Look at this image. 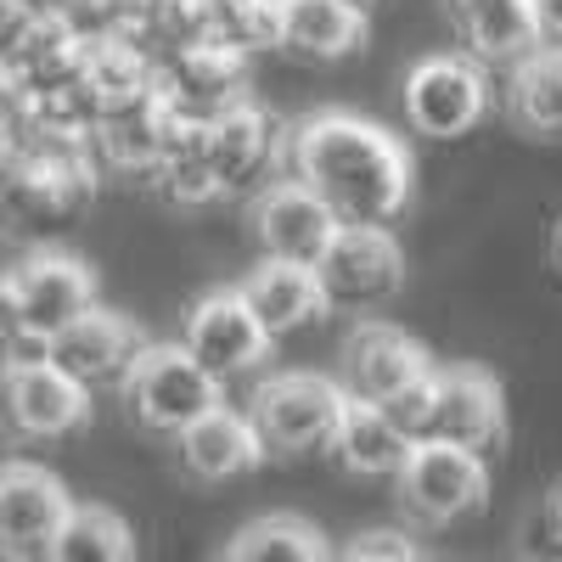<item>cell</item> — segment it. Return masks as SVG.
Here are the masks:
<instances>
[{"mask_svg":"<svg viewBox=\"0 0 562 562\" xmlns=\"http://www.w3.org/2000/svg\"><path fill=\"white\" fill-rule=\"evenodd\" d=\"M288 175H299L338 214V225H394L416 192L405 140L344 108L293 124Z\"/></svg>","mask_w":562,"mask_h":562,"instance_id":"1","label":"cell"},{"mask_svg":"<svg viewBox=\"0 0 562 562\" xmlns=\"http://www.w3.org/2000/svg\"><path fill=\"white\" fill-rule=\"evenodd\" d=\"M383 411L405 428L411 445L439 439V445H461L479 456H495L506 445V400L495 378L479 366H434L428 378H416Z\"/></svg>","mask_w":562,"mask_h":562,"instance_id":"2","label":"cell"},{"mask_svg":"<svg viewBox=\"0 0 562 562\" xmlns=\"http://www.w3.org/2000/svg\"><path fill=\"white\" fill-rule=\"evenodd\" d=\"M102 169L90 147H40L0 158V214L23 237H57L97 209Z\"/></svg>","mask_w":562,"mask_h":562,"instance_id":"3","label":"cell"},{"mask_svg":"<svg viewBox=\"0 0 562 562\" xmlns=\"http://www.w3.org/2000/svg\"><path fill=\"white\" fill-rule=\"evenodd\" d=\"M90 394L74 383L68 371L45 355V344L12 338V349L0 355V416L12 422V434L23 439H68L90 422Z\"/></svg>","mask_w":562,"mask_h":562,"instance_id":"4","label":"cell"},{"mask_svg":"<svg viewBox=\"0 0 562 562\" xmlns=\"http://www.w3.org/2000/svg\"><path fill=\"white\" fill-rule=\"evenodd\" d=\"M344 383L326 371H276L254 389V428L265 439V456H321L333 450V434L344 422Z\"/></svg>","mask_w":562,"mask_h":562,"instance_id":"5","label":"cell"},{"mask_svg":"<svg viewBox=\"0 0 562 562\" xmlns=\"http://www.w3.org/2000/svg\"><path fill=\"white\" fill-rule=\"evenodd\" d=\"M321 299L333 315H378L405 288V248L394 225H338L315 259Z\"/></svg>","mask_w":562,"mask_h":562,"instance_id":"6","label":"cell"},{"mask_svg":"<svg viewBox=\"0 0 562 562\" xmlns=\"http://www.w3.org/2000/svg\"><path fill=\"white\" fill-rule=\"evenodd\" d=\"M119 394H124V411L140 434L175 439L186 422H198L203 411H214L225 400V383L209 378V371L186 355V344H147Z\"/></svg>","mask_w":562,"mask_h":562,"instance_id":"7","label":"cell"},{"mask_svg":"<svg viewBox=\"0 0 562 562\" xmlns=\"http://www.w3.org/2000/svg\"><path fill=\"white\" fill-rule=\"evenodd\" d=\"M394 495H400L405 524L450 529V524L467 518V512L484 506V495H490V456L422 439V445H411L405 467L394 473Z\"/></svg>","mask_w":562,"mask_h":562,"instance_id":"8","label":"cell"},{"mask_svg":"<svg viewBox=\"0 0 562 562\" xmlns=\"http://www.w3.org/2000/svg\"><path fill=\"white\" fill-rule=\"evenodd\" d=\"M495 68H484L479 57L467 52H439V57H422L411 74H405V90H400V108H405V124L428 140H461L473 135L495 102Z\"/></svg>","mask_w":562,"mask_h":562,"instance_id":"9","label":"cell"},{"mask_svg":"<svg viewBox=\"0 0 562 562\" xmlns=\"http://www.w3.org/2000/svg\"><path fill=\"white\" fill-rule=\"evenodd\" d=\"M288 140H293V124L276 119V108H265L259 97L237 102L231 113L198 130V147L209 169L220 175L225 198H254L259 186L288 175Z\"/></svg>","mask_w":562,"mask_h":562,"instance_id":"10","label":"cell"},{"mask_svg":"<svg viewBox=\"0 0 562 562\" xmlns=\"http://www.w3.org/2000/svg\"><path fill=\"white\" fill-rule=\"evenodd\" d=\"M153 97L164 102V113L186 130H203L214 124L220 113H231L237 102L254 97V63L225 52V45H186V52H175L169 63L153 68Z\"/></svg>","mask_w":562,"mask_h":562,"instance_id":"11","label":"cell"},{"mask_svg":"<svg viewBox=\"0 0 562 562\" xmlns=\"http://www.w3.org/2000/svg\"><path fill=\"white\" fill-rule=\"evenodd\" d=\"M12 304H18V338L29 344H52L68 321H79L97 304V276L85 259L63 254V248H34L23 254L12 270Z\"/></svg>","mask_w":562,"mask_h":562,"instance_id":"12","label":"cell"},{"mask_svg":"<svg viewBox=\"0 0 562 562\" xmlns=\"http://www.w3.org/2000/svg\"><path fill=\"white\" fill-rule=\"evenodd\" d=\"M428 371H434L428 349H422L405 326H394L383 315H355L344 344H338V383H344L349 400L389 405L416 378H428Z\"/></svg>","mask_w":562,"mask_h":562,"instance_id":"13","label":"cell"},{"mask_svg":"<svg viewBox=\"0 0 562 562\" xmlns=\"http://www.w3.org/2000/svg\"><path fill=\"white\" fill-rule=\"evenodd\" d=\"M180 344H186V355H192L209 378H220L225 389L243 383V378H254V371L270 360V333L259 326V315L248 310L243 288L203 293L192 310H186Z\"/></svg>","mask_w":562,"mask_h":562,"instance_id":"14","label":"cell"},{"mask_svg":"<svg viewBox=\"0 0 562 562\" xmlns=\"http://www.w3.org/2000/svg\"><path fill=\"white\" fill-rule=\"evenodd\" d=\"M147 344H153V338L140 333L130 315H119V310H108V304L97 299L79 321H68L63 333L45 344V355H52L74 383H85L90 394H119Z\"/></svg>","mask_w":562,"mask_h":562,"instance_id":"15","label":"cell"},{"mask_svg":"<svg viewBox=\"0 0 562 562\" xmlns=\"http://www.w3.org/2000/svg\"><path fill=\"white\" fill-rule=\"evenodd\" d=\"M248 231L265 259H288V265H315L338 231V214L326 209L299 175H276L270 186L248 198Z\"/></svg>","mask_w":562,"mask_h":562,"instance_id":"16","label":"cell"},{"mask_svg":"<svg viewBox=\"0 0 562 562\" xmlns=\"http://www.w3.org/2000/svg\"><path fill=\"white\" fill-rule=\"evenodd\" d=\"M68 506L74 495L57 473L7 461L0 467V557H52Z\"/></svg>","mask_w":562,"mask_h":562,"instance_id":"17","label":"cell"},{"mask_svg":"<svg viewBox=\"0 0 562 562\" xmlns=\"http://www.w3.org/2000/svg\"><path fill=\"white\" fill-rule=\"evenodd\" d=\"M169 445H175L180 479L198 484V490L231 484V479L254 473V467L265 461V439H259V428H254V416L237 411V405H225V400H220L214 411H203L198 422H186Z\"/></svg>","mask_w":562,"mask_h":562,"instance_id":"18","label":"cell"},{"mask_svg":"<svg viewBox=\"0 0 562 562\" xmlns=\"http://www.w3.org/2000/svg\"><path fill=\"white\" fill-rule=\"evenodd\" d=\"M439 12L467 57L484 68H512L524 52L540 45L535 29V0H439Z\"/></svg>","mask_w":562,"mask_h":562,"instance_id":"19","label":"cell"},{"mask_svg":"<svg viewBox=\"0 0 562 562\" xmlns=\"http://www.w3.org/2000/svg\"><path fill=\"white\" fill-rule=\"evenodd\" d=\"M243 299L259 315V326L270 333V344L293 338V333H310L321 315H333L326 299H321L315 265H288V259H259L254 276L243 281Z\"/></svg>","mask_w":562,"mask_h":562,"instance_id":"20","label":"cell"},{"mask_svg":"<svg viewBox=\"0 0 562 562\" xmlns=\"http://www.w3.org/2000/svg\"><path fill=\"white\" fill-rule=\"evenodd\" d=\"M366 45V12L344 0H281V52L299 63H344Z\"/></svg>","mask_w":562,"mask_h":562,"instance_id":"21","label":"cell"},{"mask_svg":"<svg viewBox=\"0 0 562 562\" xmlns=\"http://www.w3.org/2000/svg\"><path fill=\"white\" fill-rule=\"evenodd\" d=\"M333 456L344 461V473H355V479H389L394 484V473L411 456V439H405V428L383 405L349 400L338 434H333Z\"/></svg>","mask_w":562,"mask_h":562,"instance_id":"22","label":"cell"},{"mask_svg":"<svg viewBox=\"0 0 562 562\" xmlns=\"http://www.w3.org/2000/svg\"><path fill=\"white\" fill-rule=\"evenodd\" d=\"M506 74V113L529 135H562V45L540 40Z\"/></svg>","mask_w":562,"mask_h":562,"instance_id":"23","label":"cell"},{"mask_svg":"<svg viewBox=\"0 0 562 562\" xmlns=\"http://www.w3.org/2000/svg\"><path fill=\"white\" fill-rule=\"evenodd\" d=\"M119 40H130L153 68L169 63L175 52L203 40V0H135L130 12H119L113 23Z\"/></svg>","mask_w":562,"mask_h":562,"instance_id":"24","label":"cell"},{"mask_svg":"<svg viewBox=\"0 0 562 562\" xmlns=\"http://www.w3.org/2000/svg\"><path fill=\"white\" fill-rule=\"evenodd\" d=\"M203 40L248 63L281 52V0H203Z\"/></svg>","mask_w":562,"mask_h":562,"instance_id":"25","label":"cell"},{"mask_svg":"<svg viewBox=\"0 0 562 562\" xmlns=\"http://www.w3.org/2000/svg\"><path fill=\"white\" fill-rule=\"evenodd\" d=\"M130 557H135V535L113 506H97V501L68 506L52 562H130Z\"/></svg>","mask_w":562,"mask_h":562,"instance_id":"26","label":"cell"},{"mask_svg":"<svg viewBox=\"0 0 562 562\" xmlns=\"http://www.w3.org/2000/svg\"><path fill=\"white\" fill-rule=\"evenodd\" d=\"M231 562H321L326 557V535L299 518V512H270L237 529V540L225 546Z\"/></svg>","mask_w":562,"mask_h":562,"instance_id":"27","label":"cell"},{"mask_svg":"<svg viewBox=\"0 0 562 562\" xmlns=\"http://www.w3.org/2000/svg\"><path fill=\"white\" fill-rule=\"evenodd\" d=\"M344 551L355 562H411L416 557V540H411V529H366Z\"/></svg>","mask_w":562,"mask_h":562,"instance_id":"28","label":"cell"},{"mask_svg":"<svg viewBox=\"0 0 562 562\" xmlns=\"http://www.w3.org/2000/svg\"><path fill=\"white\" fill-rule=\"evenodd\" d=\"M524 540L540 557H562V490L540 495V506L529 512V524H524Z\"/></svg>","mask_w":562,"mask_h":562,"instance_id":"29","label":"cell"},{"mask_svg":"<svg viewBox=\"0 0 562 562\" xmlns=\"http://www.w3.org/2000/svg\"><path fill=\"white\" fill-rule=\"evenodd\" d=\"M12 338H18V304H12V281H7V270H0V355L12 349Z\"/></svg>","mask_w":562,"mask_h":562,"instance_id":"30","label":"cell"},{"mask_svg":"<svg viewBox=\"0 0 562 562\" xmlns=\"http://www.w3.org/2000/svg\"><path fill=\"white\" fill-rule=\"evenodd\" d=\"M535 29H540V40L562 45V0H535Z\"/></svg>","mask_w":562,"mask_h":562,"instance_id":"31","label":"cell"},{"mask_svg":"<svg viewBox=\"0 0 562 562\" xmlns=\"http://www.w3.org/2000/svg\"><path fill=\"white\" fill-rule=\"evenodd\" d=\"M29 12H34L29 0H0V45H7V40L29 23Z\"/></svg>","mask_w":562,"mask_h":562,"instance_id":"32","label":"cell"},{"mask_svg":"<svg viewBox=\"0 0 562 562\" xmlns=\"http://www.w3.org/2000/svg\"><path fill=\"white\" fill-rule=\"evenodd\" d=\"M344 7H355V12H366V18H371V12L383 7V0H344Z\"/></svg>","mask_w":562,"mask_h":562,"instance_id":"33","label":"cell"},{"mask_svg":"<svg viewBox=\"0 0 562 562\" xmlns=\"http://www.w3.org/2000/svg\"><path fill=\"white\" fill-rule=\"evenodd\" d=\"M551 265H557V276H562V225H557V243H551Z\"/></svg>","mask_w":562,"mask_h":562,"instance_id":"34","label":"cell"},{"mask_svg":"<svg viewBox=\"0 0 562 562\" xmlns=\"http://www.w3.org/2000/svg\"><path fill=\"white\" fill-rule=\"evenodd\" d=\"M113 7H119V12H130V7H135V0H113Z\"/></svg>","mask_w":562,"mask_h":562,"instance_id":"35","label":"cell"}]
</instances>
